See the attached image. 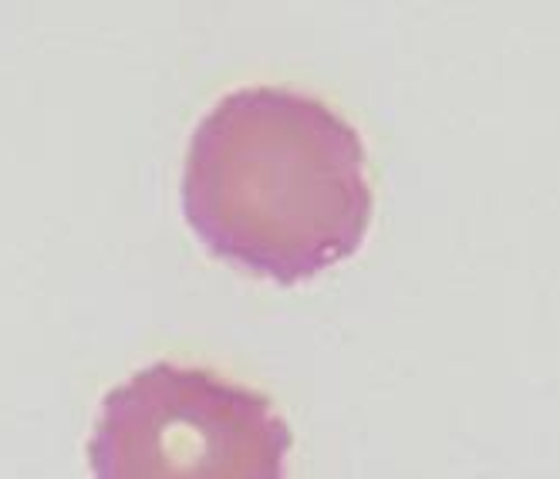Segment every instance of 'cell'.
<instances>
[{"instance_id":"cell-2","label":"cell","mask_w":560,"mask_h":479,"mask_svg":"<svg viewBox=\"0 0 560 479\" xmlns=\"http://www.w3.org/2000/svg\"><path fill=\"white\" fill-rule=\"evenodd\" d=\"M291 429L267 395L155 362L102 398L92 479H288Z\"/></svg>"},{"instance_id":"cell-1","label":"cell","mask_w":560,"mask_h":479,"mask_svg":"<svg viewBox=\"0 0 560 479\" xmlns=\"http://www.w3.org/2000/svg\"><path fill=\"white\" fill-rule=\"evenodd\" d=\"M372 207L362 136L314 95L236 89L189 139V226L217 257L267 281L301 284L354 257Z\"/></svg>"}]
</instances>
